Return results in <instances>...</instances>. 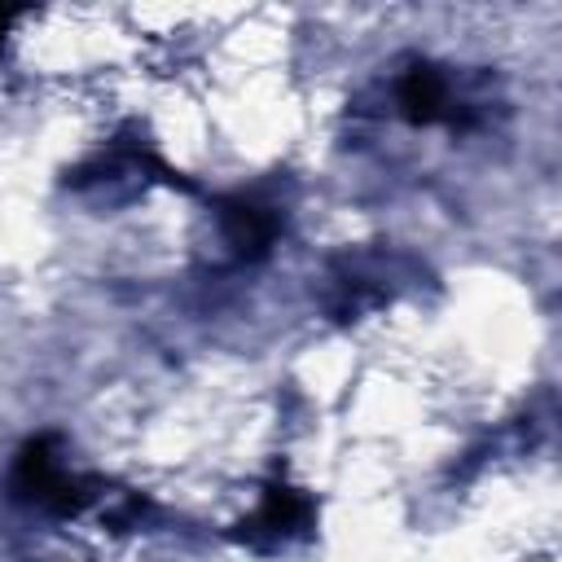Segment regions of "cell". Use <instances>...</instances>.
I'll return each instance as SVG.
<instances>
[{
    "instance_id": "obj_1",
    "label": "cell",
    "mask_w": 562,
    "mask_h": 562,
    "mask_svg": "<svg viewBox=\"0 0 562 562\" xmlns=\"http://www.w3.org/2000/svg\"><path fill=\"white\" fill-rule=\"evenodd\" d=\"M443 79L435 70H408L404 83H400V105L413 123H430L443 114Z\"/></svg>"
},
{
    "instance_id": "obj_2",
    "label": "cell",
    "mask_w": 562,
    "mask_h": 562,
    "mask_svg": "<svg viewBox=\"0 0 562 562\" xmlns=\"http://www.w3.org/2000/svg\"><path fill=\"white\" fill-rule=\"evenodd\" d=\"M224 233L233 246L241 250H263L272 241V220L259 211V206H246V202H233L224 211Z\"/></svg>"
},
{
    "instance_id": "obj_3",
    "label": "cell",
    "mask_w": 562,
    "mask_h": 562,
    "mask_svg": "<svg viewBox=\"0 0 562 562\" xmlns=\"http://www.w3.org/2000/svg\"><path fill=\"white\" fill-rule=\"evenodd\" d=\"M4 26H9V18H4V13H0V40H4Z\"/></svg>"
}]
</instances>
